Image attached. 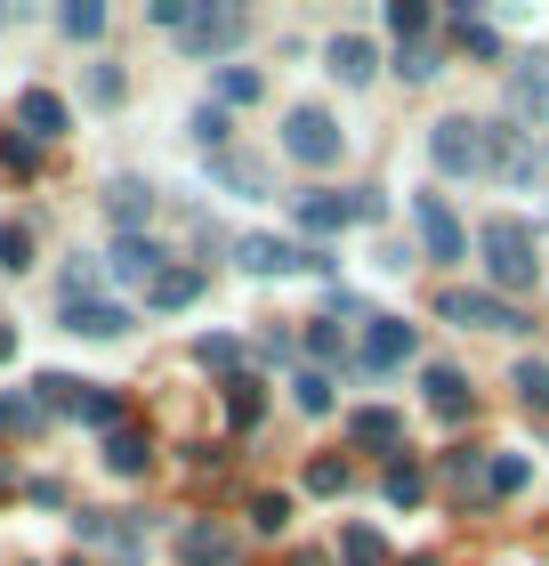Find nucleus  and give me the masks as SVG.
<instances>
[{"instance_id": "obj_1", "label": "nucleus", "mask_w": 549, "mask_h": 566, "mask_svg": "<svg viewBox=\"0 0 549 566\" xmlns=\"http://www.w3.org/2000/svg\"><path fill=\"white\" fill-rule=\"evenodd\" d=\"M477 251H485V275H493V292H502V300L534 292V275H541V243H534V227H526V219H485V227H477Z\"/></svg>"}, {"instance_id": "obj_2", "label": "nucleus", "mask_w": 549, "mask_h": 566, "mask_svg": "<svg viewBox=\"0 0 549 566\" xmlns=\"http://www.w3.org/2000/svg\"><path fill=\"white\" fill-rule=\"evenodd\" d=\"M436 316L444 324H477V332H509V340H517V332H534V316H526V307H517V300H502V292H436Z\"/></svg>"}, {"instance_id": "obj_3", "label": "nucleus", "mask_w": 549, "mask_h": 566, "mask_svg": "<svg viewBox=\"0 0 549 566\" xmlns=\"http://www.w3.org/2000/svg\"><path fill=\"white\" fill-rule=\"evenodd\" d=\"M283 154L307 163V170H331L339 163V122L324 106H292V114H283Z\"/></svg>"}, {"instance_id": "obj_4", "label": "nucleus", "mask_w": 549, "mask_h": 566, "mask_svg": "<svg viewBox=\"0 0 549 566\" xmlns=\"http://www.w3.org/2000/svg\"><path fill=\"white\" fill-rule=\"evenodd\" d=\"M429 163H436L444 178H477V170H485V122H468V114L436 122V130H429Z\"/></svg>"}, {"instance_id": "obj_5", "label": "nucleus", "mask_w": 549, "mask_h": 566, "mask_svg": "<svg viewBox=\"0 0 549 566\" xmlns=\"http://www.w3.org/2000/svg\"><path fill=\"white\" fill-rule=\"evenodd\" d=\"M73 526H82V543H97L114 566H138L146 558V534H138V518H122V510H82Z\"/></svg>"}, {"instance_id": "obj_6", "label": "nucleus", "mask_w": 549, "mask_h": 566, "mask_svg": "<svg viewBox=\"0 0 549 566\" xmlns=\"http://www.w3.org/2000/svg\"><path fill=\"white\" fill-rule=\"evenodd\" d=\"M412 227H421L429 260H468V235H461V219H453L444 195H412Z\"/></svg>"}, {"instance_id": "obj_7", "label": "nucleus", "mask_w": 549, "mask_h": 566, "mask_svg": "<svg viewBox=\"0 0 549 566\" xmlns=\"http://www.w3.org/2000/svg\"><path fill=\"white\" fill-rule=\"evenodd\" d=\"M234 260H243L251 275H292V268L324 275V268H331L324 251H299V243H275V235H243V243H234Z\"/></svg>"}, {"instance_id": "obj_8", "label": "nucleus", "mask_w": 549, "mask_h": 566, "mask_svg": "<svg viewBox=\"0 0 549 566\" xmlns=\"http://www.w3.org/2000/svg\"><path fill=\"white\" fill-rule=\"evenodd\" d=\"M412 356V324L404 316H363V373H397Z\"/></svg>"}, {"instance_id": "obj_9", "label": "nucleus", "mask_w": 549, "mask_h": 566, "mask_svg": "<svg viewBox=\"0 0 549 566\" xmlns=\"http://www.w3.org/2000/svg\"><path fill=\"white\" fill-rule=\"evenodd\" d=\"M243 9H211V0H194V17H187V49H194V57H211V49H234V41H243Z\"/></svg>"}, {"instance_id": "obj_10", "label": "nucleus", "mask_w": 549, "mask_h": 566, "mask_svg": "<svg viewBox=\"0 0 549 566\" xmlns=\"http://www.w3.org/2000/svg\"><path fill=\"white\" fill-rule=\"evenodd\" d=\"M485 170H502V178H517V187H526V178L541 170V154L526 146V130H502V122H485Z\"/></svg>"}, {"instance_id": "obj_11", "label": "nucleus", "mask_w": 549, "mask_h": 566, "mask_svg": "<svg viewBox=\"0 0 549 566\" xmlns=\"http://www.w3.org/2000/svg\"><path fill=\"white\" fill-rule=\"evenodd\" d=\"M178 558L187 566H243V551H234V534L219 518H194L187 534H178Z\"/></svg>"}, {"instance_id": "obj_12", "label": "nucleus", "mask_w": 549, "mask_h": 566, "mask_svg": "<svg viewBox=\"0 0 549 566\" xmlns=\"http://www.w3.org/2000/svg\"><path fill=\"white\" fill-rule=\"evenodd\" d=\"M162 268H170V260H162V243H154V235H122V243H114V260H106L114 283H154Z\"/></svg>"}, {"instance_id": "obj_13", "label": "nucleus", "mask_w": 549, "mask_h": 566, "mask_svg": "<svg viewBox=\"0 0 549 566\" xmlns=\"http://www.w3.org/2000/svg\"><path fill=\"white\" fill-rule=\"evenodd\" d=\"M65 332H82V340H122V332H129V307H122V300H73V307H65Z\"/></svg>"}, {"instance_id": "obj_14", "label": "nucleus", "mask_w": 549, "mask_h": 566, "mask_svg": "<svg viewBox=\"0 0 549 566\" xmlns=\"http://www.w3.org/2000/svg\"><path fill=\"white\" fill-rule=\"evenodd\" d=\"M292 211H299V227H307V235H339V227H356V195H299L292 202Z\"/></svg>"}, {"instance_id": "obj_15", "label": "nucleus", "mask_w": 549, "mask_h": 566, "mask_svg": "<svg viewBox=\"0 0 549 566\" xmlns=\"http://www.w3.org/2000/svg\"><path fill=\"white\" fill-rule=\"evenodd\" d=\"M17 122H24V138H33V146L41 138H65V97L57 90H24L17 97Z\"/></svg>"}, {"instance_id": "obj_16", "label": "nucleus", "mask_w": 549, "mask_h": 566, "mask_svg": "<svg viewBox=\"0 0 549 566\" xmlns=\"http://www.w3.org/2000/svg\"><path fill=\"white\" fill-rule=\"evenodd\" d=\"M331 73H339L348 90H363V82L380 73V49L363 41V33H339V41H331Z\"/></svg>"}, {"instance_id": "obj_17", "label": "nucleus", "mask_w": 549, "mask_h": 566, "mask_svg": "<svg viewBox=\"0 0 549 566\" xmlns=\"http://www.w3.org/2000/svg\"><path fill=\"white\" fill-rule=\"evenodd\" d=\"M106 211L122 219V235H138V227L154 219V187H146V178H114V187H106Z\"/></svg>"}, {"instance_id": "obj_18", "label": "nucleus", "mask_w": 549, "mask_h": 566, "mask_svg": "<svg viewBox=\"0 0 549 566\" xmlns=\"http://www.w3.org/2000/svg\"><path fill=\"white\" fill-rule=\"evenodd\" d=\"M348 437H356V446H372V453H397L404 446V421L388 413V405H363V413H348Z\"/></svg>"}, {"instance_id": "obj_19", "label": "nucleus", "mask_w": 549, "mask_h": 566, "mask_svg": "<svg viewBox=\"0 0 549 566\" xmlns=\"http://www.w3.org/2000/svg\"><path fill=\"white\" fill-rule=\"evenodd\" d=\"M421 389H429V413H436V421H461V413H468V380H461L453 365H429Z\"/></svg>"}, {"instance_id": "obj_20", "label": "nucleus", "mask_w": 549, "mask_h": 566, "mask_svg": "<svg viewBox=\"0 0 549 566\" xmlns=\"http://www.w3.org/2000/svg\"><path fill=\"white\" fill-rule=\"evenodd\" d=\"M146 461H154L146 429H129V421H122V429L106 437V470H114V478H146Z\"/></svg>"}, {"instance_id": "obj_21", "label": "nucleus", "mask_w": 549, "mask_h": 566, "mask_svg": "<svg viewBox=\"0 0 549 566\" xmlns=\"http://www.w3.org/2000/svg\"><path fill=\"white\" fill-rule=\"evenodd\" d=\"M194 292H202V268H162L146 283V307H194Z\"/></svg>"}, {"instance_id": "obj_22", "label": "nucleus", "mask_w": 549, "mask_h": 566, "mask_svg": "<svg viewBox=\"0 0 549 566\" xmlns=\"http://www.w3.org/2000/svg\"><path fill=\"white\" fill-rule=\"evenodd\" d=\"M444 494L485 502V494H493V485H485V453H444Z\"/></svg>"}, {"instance_id": "obj_23", "label": "nucleus", "mask_w": 549, "mask_h": 566, "mask_svg": "<svg viewBox=\"0 0 549 566\" xmlns=\"http://www.w3.org/2000/svg\"><path fill=\"white\" fill-rule=\"evenodd\" d=\"M509 389H517V405H534V413H549V365H541V356H517Z\"/></svg>"}, {"instance_id": "obj_24", "label": "nucleus", "mask_w": 549, "mask_h": 566, "mask_svg": "<svg viewBox=\"0 0 549 566\" xmlns=\"http://www.w3.org/2000/svg\"><path fill=\"white\" fill-rule=\"evenodd\" d=\"M380 494H388V502H397V510H412V502H421V494H429V478H421V470H412V461L397 453V461H388V478H380Z\"/></svg>"}, {"instance_id": "obj_25", "label": "nucleus", "mask_w": 549, "mask_h": 566, "mask_svg": "<svg viewBox=\"0 0 549 566\" xmlns=\"http://www.w3.org/2000/svg\"><path fill=\"white\" fill-rule=\"evenodd\" d=\"M73 413H82V421H97V429L114 437V429H122V397H114V389H89V380H82V397H73Z\"/></svg>"}, {"instance_id": "obj_26", "label": "nucleus", "mask_w": 549, "mask_h": 566, "mask_svg": "<svg viewBox=\"0 0 549 566\" xmlns=\"http://www.w3.org/2000/svg\"><path fill=\"white\" fill-rule=\"evenodd\" d=\"M339 566H388V543L372 526H348V534H339Z\"/></svg>"}, {"instance_id": "obj_27", "label": "nucleus", "mask_w": 549, "mask_h": 566, "mask_svg": "<svg viewBox=\"0 0 549 566\" xmlns=\"http://www.w3.org/2000/svg\"><path fill=\"white\" fill-rule=\"evenodd\" d=\"M526 478H534L526 453H493V461H485V485H493V494H526Z\"/></svg>"}, {"instance_id": "obj_28", "label": "nucleus", "mask_w": 549, "mask_h": 566, "mask_svg": "<svg viewBox=\"0 0 549 566\" xmlns=\"http://www.w3.org/2000/svg\"><path fill=\"white\" fill-rule=\"evenodd\" d=\"M57 24H65L73 41H97V33H106V0H65Z\"/></svg>"}, {"instance_id": "obj_29", "label": "nucleus", "mask_w": 549, "mask_h": 566, "mask_svg": "<svg viewBox=\"0 0 549 566\" xmlns=\"http://www.w3.org/2000/svg\"><path fill=\"white\" fill-rule=\"evenodd\" d=\"M453 41H461V57H485V65L502 57V33H493V24H477L468 9H461V24H453Z\"/></svg>"}, {"instance_id": "obj_30", "label": "nucleus", "mask_w": 549, "mask_h": 566, "mask_svg": "<svg viewBox=\"0 0 549 566\" xmlns=\"http://www.w3.org/2000/svg\"><path fill=\"white\" fill-rule=\"evenodd\" d=\"M251 526H258V534H283V526H292V494H283V485L251 494Z\"/></svg>"}, {"instance_id": "obj_31", "label": "nucleus", "mask_w": 549, "mask_h": 566, "mask_svg": "<svg viewBox=\"0 0 549 566\" xmlns=\"http://www.w3.org/2000/svg\"><path fill=\"white\" fill-rule=\"evenodd\" d=\"M509 97H517V106H549V57L517 65V73H509Z\"/></svg>"}, {"instance_id": "obj_32", "label": "nucleus", "mask_w": 549, "mask_h": 566, "mask_svg": "<svg viewBox=\"0 0 549 566\" xmlns=\"http://www.w3.org/2000/svg\"><path fill=\"white\" fill-rule=\"evenodd\" d=\"M258 405H267V397H258V380L234 373V380H226V421H234V429H251V421H258Z\"/></svg>"}, {"instance_id": "obj_33", "label": "nucleus", "mask_w": 549, "mask_h": 566, "mask_svg": "<svg viewBox=\"0 0 549 566\" xmlns=\"http://www.w3.org/2000/svg\"><path fill=\"white\" fill-rule=\"evenodd\" d=\"M388 33H397V41H421V33H429V0H388Z\"/></svg>"}, {"instance_id": "obj_34", "label": "nucleus", "mask_w": 549, "mask_h": 566, "mask_svg": "<svg viewBox=\"0 0 549 566\" xmlns=\"http://www.w3.org/2000/svg\"><path fill=\"white\" fill-rule=\"evenodd\" d=\"M397 73H404V82H436V73H444V49H429V41H412L404 57H397Z\"/></svg>"}, {"instance_id": "obj_35", "label": "nucleus", "mask_w": 549, "mask_h": 566, "mask_svg": "<svg viewBox=\"0 0 549 566\" xmlns=\"http://www.w3.org/2000/svg\"><path fill=\"white\" fill-rule=\"evenodd\" d=\"M307 494H348V461L316 453V461H307Z\"/></svg>"}, {"instance_id": "obj_36", "label": "nucleus", "mask_w": 549, "mask_h": 566, "mask_svg": "<svg viewBox=\"0 0 549 566\" xmlns=\"http://www.w3.org/2000/svg\"><path fill=\"white\" fill-rule=\"evenodd\" d=\"M292 397H299V413H331V373H299Z\"/></svg>"}, {"instance_id": "obj_37", "label": "nucleus", "mask_w": 549, "mask_h": 566, "mask_svg": "<svg viewBox=\"0 0 549 566\" xmlns=\"http://www.w3.org/2000/svg\"><path fill=\"white\" fill-rule=\"evenodd\" d=\"M219 97H226V106H251V97H258V73H251V65H219Z\"/></svg>"}, {"instance_id": "obj_38", "label": "nucleus", "mask_w": 549, "mask_h": 566, "mask_svg": "<svg viewBox=\"0 0 549 566\" xmlns=\"http://www.w3.org/2000/svg\"><path fill=\"white\" fill-rule=\"evenodd\" d=\"M0 429H41V397H0Z\"/></svg>"}, {"instance_id": "obj_39", "label": "nucleus", "mask_w": 549, "mask_h": 566, "mask_svg": "<svg viewBox=\"0 0 549 566\" xmlns=\"http://www.w3.org/2000/svg\"><path fill=\"white\" fill-rule=\"evenodd\" d=\"M307 356H316V365H339V356H348V340H339V324H316V332H307Z\"/></svg>"}, {"instance_id": "obj_40", "label": "nucleus", "mask_w": 549, "mask_h": 566, "mask_svg": "<svg viewBox=\"0 0 549 566\" xmlns=\"http://www.w3.org/2000/svg\"><path fill=\"white\" fill-rule=\"evenodd\" d=\"M194 356H202V365H219V373H234V356H243V340H226V332H211V340H194Z\"/></svg>"}, {"instance_id": "obj_41", "label": "nucleus", "mask_w": 549, "mask_h": 566, "mask_svg": "<svg viewBox=\"0 0 549 566\" xmlns=\"http://www.w3.org/2000/svg\"><path fill=\"white\" fill-rule=\"evenodd\" d=\"M24 260H33V235H24V227H9V219H0V268H24Z\"/></svg>"}, {"instance_id": "obj_42", "label": "nucleus", "mask_w": 549, "mask_h": 566, "mask_svg": "<svg viewBox=\"0 0 549 566\" xmlns=\"http://www.w3.org/2000/svg\"><path fill=\"white\" fill-rule=\"evenodd\" d=\"M146 17H154V24H170V33H187V17H194V0H146Z\"/></svg>"}, {"instance_id": "obj_43", "label": "nucleus", "mask_w": 549, "mask_h": 566, "mask_svg": "<svg viewBox=\"0 0 549 566\" xmlns=\"http://www.w3.org/2000/svg\"><path fill=\"white\" fill-rule=\"evenodd\" d=\"M194 138H202V146H226V114L202 106V114H194Z\"/></svg>"}, {"instance_id": "obj_44", "label": "nucleus", "mask_w": 549, "mask_h": 566, "mask_svg": "<svg viewBox=\"0 0 549 566\" xmlns=\"http://www.w3.org/2000/svg\"><path fill=\"white\" fill-rule=\"evenodd\" d=\"M0 163H9V170H33L41 154H33V138H0Z\"/></svg>"}, {"instance_id": "obj_45", "label": "nucleus", "mask_w": 549, "mask_h": 566, "mask_svg": "<svg viewBox=\"0 0 549 566\" xmlns=\"http://www.w3.org/2000/svg\"><path fill=\"white\" fill-rule=\"evenodd\" d=\"M89 90H97V106H114L129 82H122V65H97V82H89Z\"/></svg>"}, {"instance_id": "obj_46", "label": "nucleus", "mask_w": 549, "mask_h": 566, "mask_svg": "<svg viewBox=\"0 0 549 566\" xmlns=\"http://www.w3.org/2000/svg\"><path fill=\"white\" fill-rule=\"evenodd\" d=\"M219 178H226V187H243V195H251V187H258V170H251V163H243V154H226V163H219Z\"/></svg>"}, {"instance_id": "obj_47", "label": "nucleus", "mask_w": 549, "mask_h": 566, "mask_svg": "<svg viewBox=\"0 0 549 566\" xmlns=\"http://www.w3.org/2000/svg\"><path fill=\"white\" fill-rule=\"evenodd\" d=\"M9 356H17V324H0V365H9Z\"/></svg>"}, {"instance_id": "obj_48", "label": "nucleus", "mask_w": 549, "mask_h": 566, "mask_svg": "<svg viewBox=\"0 0 549 566\" xmlns=\"http://www.w3.org/2000/svg\"><path fill=\"white\" fill-rule=\"evenodd\" d=\"M292 566H324V558H316V551H299V558H292Z\"/></svg>"}, {"instance_id": "obj_49", "label": "nucleus", "mask_w": 549, "mask_h": 566, "mask_svg": "<svg viewBox=\"0 0 549 566\" xmlns=\"http://www.w3.org/2000/svg\"><path fill=\"white\" fill-rule=\"evenodd\" d=\"M404 566H444V558H404Z\"/></svg>"}, {"instance_id": "obj_50", "label": "nucleus", "mask_w": 549, "mask_h": 566, "mask_svg": "<svg viewBox=\"0 0 549 566\" xmlns=\"http://www.w3.org/2000/svg\"><path fill=\"white\" fill-rule=\"evenodd\" d=\"M73 566H82V558H73Z\"/></svg>"}]
</instances>
